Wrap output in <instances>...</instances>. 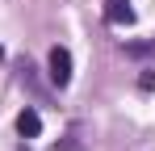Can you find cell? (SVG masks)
<instances>
[{
  "mask_svg": "<svg viewBox=\"0 0 155 151\" xmlns=\"http://www.w3.org/2000/svg\"><path fill=\"white\" fill-rule=\"evenodd\" d=\"M46 76H51V84L59 92L71 84V50L67 46H51L46 50Z\"/></svg>",
  "mask_w": 155,
  "mask_h": 151,
  "instance_id": "6da1fadb",
  "label": "cell"
},
{
  "mask_svg": "<svg viewBox=\"0 0 155 151\" xmlns=\"http://www.w3.org/2000/svg\"><path fill=\"white\" fill-rule=\"evenodd\" d=\"M101 17H105V25H113V29H126V25H134V4L130 0H105L101 4Z\"/></svg>",
  "mask_w": 155,
  "mask_h": 151,
  "instance_id": "7a4b0ae2",
  "label": "cell"
},
{
  "mask_svg": "<svg viewBox=\"0 0 155 151\" xmlns=\"http://www.w3.org/2000/svg\"><path fill=\"white\" fill-rule=\"evenodd\" d=\"M17 134H21V139H38V134H42V113H38L34 105H25V109L17 113Z\"/></svg>",
  "mask_w": 155,
  "mask_h": 151,
  "instance_id": "3957f363",
  "label": "cell"
},
{
  "mask_svg": "<svg viewBox=\"0 0 155 151\" xmlns=\"http://www.w3.org/2000/svg\"><path fill=\"white\" fill-rule=\"evenodd\" d=\"M122 55L126 59H155V38H147V42H122Z\"/></svg>",
  "mask_w": 155,
  "mask_h": 151,
  "instance_id": "277c9868",
  "label": "cell"
},
{
  "mask_svg": "<svg viewBox=\"0 0 155 151\" xmlns=\"http://www.w3.org/2000/svg\"><path fill=\"white\" fill-rule=\"evenodd\" d=\"M51 151H80V126H71V130L63 134V143H54Z\"/></svg>",
  "mask_w": 155,
  "mask_h": 151,
  "instance_id": "5b68a950",
  "label": "cell"
},
{
  "mask_svg": "<svg viewBox=\"0 0 155 151\" xmlns=\"http://www.w3.org/2000/svg\"><path fill=\"white\" fill-rule=\"evenodd\" d=\"M155 88V67H143V76H138V92H151Z\"/></svg>",
  "mask_w": 155,
  "mask_h": 151,
  "instance_id": "8992f818",
  "label": "cell"
},
{
  "mask_svg": "<svg viewBox=\"0 0 155 151\" xmlns=\"http://www.w3.org/2000/svg\"><path fill=\"white\" fill-rule=\"evenodd\" d=\"M0 59H4V46H0Z\"/></svg>",
  "mask_w": 155,
  "mask_h": 151,
  "instance_id": "52a82bcc",
  "label": "cell"
}]
</instances>
